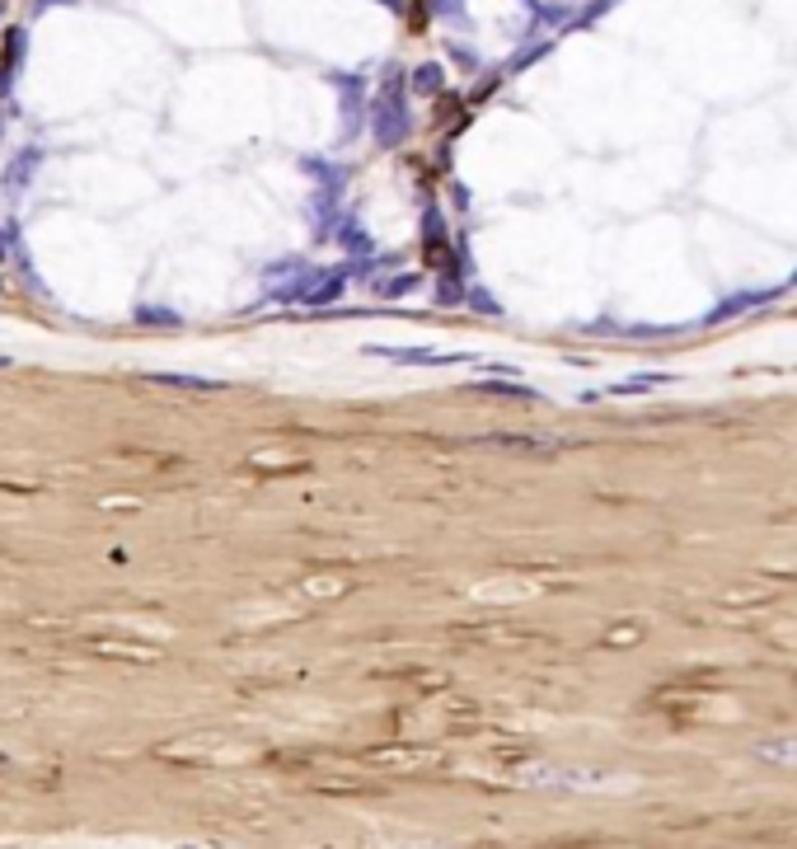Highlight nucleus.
<instances>
[{
  "instance_id": "f257e3e1",
  "label": "nucleus",
  "mask_w": 797,
  "mask_h": 849,
  "mask_svg": "<svg viewBox=\"0 0 797 849\" xmlns=\"http://www.w3.org/2000/svg\"><path fill=\"white\" fill-rule=\"evenodd\" d=\"M403 132H409V109H403V95L389 85L376 103V141L380 146H395V141H403Z\"/></svg>"
},
{
  "instance_id": "f03ea898",
  "label": "nucleus",
  "mask_w": 797,
  "mask_h": 849,
  "mask_svg": "<svg viewBox=\"0 0 797 849\" xmlns=\"http://www.w3.org/2000/svg\"><path fill=\"white\" fill-rule=\"evenodd\" d=\"M760 760H774V765H797V737H788V741H760Z\"/></svg>"
},
{
  "instance_id": "7ed1b4c3",
  "label": "nucleus",
  "mask_w": 797,
  "mask_h": 849,
  "mask_svg": "<svg viewBox=\"0 0 797 849\" xmlns=\"http://www.w3.org/2000/svg\"><path fill=\"white\" fill-rule=\"evenodd\" d=\"M413 85H418L422 95H436V90H441V70H436V66H418V70H413Z\"/></svg>"
}]
</instances>
